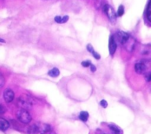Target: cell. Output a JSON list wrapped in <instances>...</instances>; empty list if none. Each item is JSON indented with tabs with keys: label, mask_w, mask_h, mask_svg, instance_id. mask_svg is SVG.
<instances>
[{
	"label": "cell",
	"mask_w": 151,
	"mask_h": 134,
	"mask_svg": "<svg viewBox=\"0 0 151 134\" xmlns=\"http://www.w3.org/2000/svg\"><path fill=\"white\" fill-rule=\"evenodd\" d=\"M18 104L22 109H28L32 106L34 104L33 99L27 95L20 96L18 98Z\"/></svg>",
	"instance_id": "1"
},
{
	"label": "cell",
	"mask_w": 151,
	"mask_h": 134,
	"mask_svg": "<svg viewBox=\"0 0 151 134\" xmlns=\"http://www.w3.org/2000/svg\"><path fill=\"white\" fill-rule=\"evenodd\" d=\"M17 117L18 119L23 123H28L31 120V116L28 111L24 109L17 111Z\"/></svg>",
	"instance_id": "2"
},
{
	"label": "cell",
	"mask_w": 151,
	"mask_h": 134,
	"mask_svg": "<svg viewBox=\"0 0 151 134\" xmlns=\"http://www.w3.org/2000/svg\"><path fill=\"white\" fill-rule=\"evenodd\" d=\"M103 11L107 15L110 21L114 24L116 22V14L113 8L108 4H105L103 6Z\"/></svg>",
	"instance_id": "3"
},
{
	"label": "cell",
	"mask_w": 151,
	"mask_h": 134,
	"mask_svg": "<svg viewBox=\"0 0 151 134\" xmlns=\"http://www.w3.org/2000/svg\"><path fill=\"white\" fill-rule=\"evenodd\" d=\"M4 98L6 102L9 103L12 102L14 98V93L9 88H6L4 91Z\"/></svg>",
	"instance_id": "4"
},
{
	"label": "cell",
	"mask_w": 151,
	"mask_h": 134,
	"mask_svg": "<svg viewBox=\"0 0 151 134\" xmlns=\"http://www.w3.org/2000/svg\"><path fill=\"white\" fill-rule=\"evenodd\" d=\"M116 48H117V44L116 43L114 37L113 36H110L109 41V50L110 54L111 55H113L114 54Z\"/></svg>",
	"instance_id": "5"
},
{
	"label": "cell",
	"mask_w": 151,
	"mask_h": 134,
	"mask_svg": "<svg viewBox=\"0 0 151 134\" xmlns=\"http://www.w3.org/2000/svg\"><path fill=\"white\" fill-rule=\"evenodd\" d=\"M129 35L125 32H117V38L120 43L122 45H125L126 43L129 40Z\"/></svg>",
	"instance_id": "6"
},
{
	"label": "cell",
	"mask_w": 151,
	"mask_h": 134,
	"mask_svg": "<svg viewBox=\"0 0 151 134\" xmlns=\"http://www.w3.org/2000/svg\"><path fill=\"white\" fill-rule=\"evenodd\" d=\"M146 69V67L143 63H137L134 66V70L138 74L143 73Z\"/></svg>",
	"instance_id": "7"
},
{
	"label": "cell",
	"mask_w": 151,
	"mask_h": 134,
	"mask_svg": "<svg viewBox=\"0 0 151 134\" xmlns=\"http://www.w3.org/2000/svg\"><path fill=\"white\" fill-rule=\"evenodd\" d=\"M108 126L110 128L112 134H123V131L121 128L116 125H109Z\"/></svg>",
	"instance_id": "8"
},
{
	"label": "cell",
	"mask_w": 151,
	"mask_h": 134,
	"mask_svg": "<svg viewBox=\"0 0 151 134\" xmlns=\"http://www.w3.org/2000/svg\"><path fill=\"white\" fill-rule=\"evenodd\" d=\"M9 127V122L5 119L0 117V130L5 131Z\"/></svg>",
	"instance_id": "9"
},
{
	"label": "cell",
	"mask_w": 151,
	"mask_h": 134,
	"mask_svg": "<svg viewBox=\"0 0 151 134\" xmlns=\"http://www.w3.org/2000/svg\"><path fill=\"white\" fill-rule=\"evenodd\" d=\"M48 74L50 76V77H57L59 76L60 74V71L59 70L56 68V67H54L52 69H51L50 70H49V71L48 72Z\"/></svg>",
	"instance_id": "10"
},
{
	"label": "cell",
	"mask_w": 151,
	"mask_h": 134,
	"mask_svg": "<svg viewBox=\"0 0 151 134\" xmlns=\"http://www.w3.org/2000/svg\"><path fill=\"white\" fill-rule=\"evenodd\" d=\"M89 115L86 111H81L79 114V119L83 122H86L88 120Z\"/></svg>",
	"instance_id": "11"
},
{
	"label": "cell",
	"mask_w": 151,
	"mask_h": 134,
	"mask_svg": "<svg viewBox=\"0 0 151 134\" xmlns=\"http://www.w3.org/2000/svg\"><path fill=\"white\" fill-rule=\"evenodd\" d=\"M38 127L36 125H32L28 129V133L29 134H35L38 131Z\"/></svg>",
	"instance_id": "12"
},
{
	"label": "cell",
	"mask_w": 151,
	"mask_h": 134,
	"mask_svg": "<svg viewBox=\"0 0 151 134\" xmlns=\"http://www.w3.org/2000/svg\"><path fill=\"white\" fill-rule=\"evenodd\" d=\"M146 17L147 19L150 21L151 18V11H150V1H149L148 2V5L146 9Z\"/></svg>",
	"instance_id": "13"
},
{
	"label": "cell",
	"mask_w": 151,
	"mask_h": 134,
	"mask_svg": "<svg viewBox=\"0 0 151 134\" xmlns=\"http://www.w3.org/2000/svg\"><path fill=\"white\" fill-rule=\"evenodd\" d=\"M124 6L123 5H120L119 8H118V9H117V15L118 17H121L124 14Z\"/></svg>",
	"instance_id": "14"
},
{
	"label": "cell",
	"mask_w": 151,
	"mask_h": 134,
	"mask_svg": "<svg viewBox=\"0 0 151 134\" xmlns=\"http://www.w3.org/2000/svg\"><path fill=\"white\" fill-rule=\"evenodd\" d=\"M91 62L90 61H88V60H87V61H83L81 62V65L84 67H88L90 66V65L91 64Z\"/></svg>",
	"instance_id": "15"
},
{
	"label": "cell",
	"mask_w": 151,
	"mask_h": 134,
	"mask_svg": "<svg viewBox=\"0 0 151 134\" xmlns=\"http://www.w3.org/2000/svg\"><path fill=\"white\" fill-rule=\"evenodd\" d=\"M54 20L57 23L62 24V17L61 16H59V15L55 16L54 18Z\"/></svg>",
	"instance_id": "16"
},
{
	"label": "cell",
	"mask_w": 151,
	"mask_h": 134,
	"mask_svg": "<svg viewBox=\"0 0 151 134\" xmlns=\"http://www.w3.org/2000/svg\"><path fill=\"white\" fill-rule=\"evenodd\" d=\"M5 84V80L2 75L0 74V89L4 86Z\"/></svg>",
	"instance_id": "17"
},
{
	"label": "cell",
	"mask_w": 151,
	"mask_h": 134,
	"mask_svg": "<svg viewBox=\"0 0 151 134\" xmlns=\"http://www.w3.org/2000/svg\"><path fill=\"white\" fill-rule=\"evenodd\" d=\"M87 50H88V52H90V53H92L94 51V50L93 46H92L90 44H88L87 45Z\"/></svg>",
	"instance_id": "18"
},
{
	"label": "cell",
	"mask_w": 151,
	"mask_h": 134,
	"mask_svg": "<svg viewBox=\"0 0 151 134\" xmlns=\"http://www.w3.org/2000/svg\"><path fill=\"white\" fill-rule=\"evenodd\" d=\"M91 54H93V57H94L96 59H97V60H99V59L100 58V55L98 53H97L96 51H94Z\"/></svg>",
	"instance_id": "19"
},
{
	"label": "cell",
	"mask_w": 151,
	"mask_h": 134,
	"mask_svg": "<svg viewBox=\"0 0 151 134\" xmlns=\"http://www.w3.org/2000/svg\"><path fill=\"white\" fill-rule=\"evenodd\" d=\"M145 78L147 81H150V72L146 73L145 75Z\"/></svg>",
	"instance_id": "20"
},
{
	"label": "cell",
	"mask_w": 151,
	"mask_h": 134,
	"mask_svg": "<svg viewBox=\"0 0 151 134\" xmlns=\"http://www.w3.org/2000/svg\"><path fill=\"white\" fill-rule=\"evenodd\" d=\"M100 104L104 108H106L107 106V105H108L107 102L105 100H101V102H100Z\"/></svg>",
	"instance_id": "21"
},
{
	"label": "cell",
	"mask_w": 151,
	"mask_h": 134,
	"mask_svg": "<svg viewBox=\"0 0 151 134\" xmlns=\"http://www.w3.org/2000/svg\"><path fill=\"white\" fill-rule=\"evenodd\" d=\"M69 19V17L68 15H64L62 17V24L65 23Z\"/></svg>",
	"instance_id": "22"
},
{
	"label": "cell",
	"mask_w": 151,
	"mask_h": 134,
	"mask_svg": "<svg viewBox=\"0 0 151 134\" xmlns=\"http://www.w3.org/2000/svg\"><path fill=\"white\" fill-rule=\"evenodd\" d=\"M5 112V107H4L2 105L0 104V115L3 114Z\"/></svg>",
	"instance_id": "23"
},
{
	"label": "cell",
	"mask_w": 151,
	"mask_h": 134,
	"mask_svg": "<svg viewBox=\"0 0 151 134\" xmlns=\"http://www.w3.org/2000/svg\"><path fill=\"white\" fill-rule=\"evenodd\" d=\"M90 70H91V71L92 72H94V71L96 70V66H94L93 64H91L90 65Z\"/></svg>",
	"instance_id": "24"
},
{
	"label": "cell",
	"mask_w": 151,
	"mask_h": 134,
	"mask_svg": "<svg viewBox=\"0 0 151 134\" xmlns=\"http://www.w3.org/2000/svg\"><path fill=\"white\" fill-rule=\"evenodd\" d=\"M0 42H1V43H5V40H3V39H2V38H0Z\"/></svg>",
	"instance_id": "25"
},
{
	"label": "cell",
	"mask_w": 151,
	"mask_h": 134,
	"mask_svg": "<svg viewBox=\"0 0 151 134\" xmlns=\"http://www.w3.org/2000/svg\"><path fill=\"white\" fill-rule=\"evenodd\" d=\"M103 134H105V133H103Z\"/></svg>",
	"instance_id": "26"
},
{
	"label": "cell",
	"mask_w": 151,
	"mask_h": 134,
	"mask_svg": "<svg viewBox=\"0 0 151 134\" xmlns=\"http://www.w3.org/2000/svg\"><path fill=\"white\" fill-rule=\"evenodd\" d=\"M44 1H46V0H44Z\"/></svg>",
	"instance_id": "27"
}]
</instances>
